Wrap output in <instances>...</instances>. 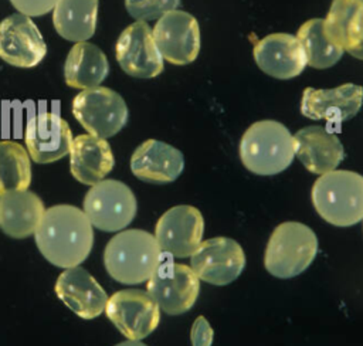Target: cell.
<instances>
[{"label": "cell", "mask_w": 363, "mask_h": 346, "mask_svg": "<svg viewBox=\"0 0 363 346\" xmlns=\"http://www.w3.org/2000/svg\"><path fill=\"white\" fill-rule=\"evenodd\" d=\"M92 227L84 210L57 204L45 208L34 238L48 262L67 269L78 267L89 255L94 244Z\"/></svg>", "instance_id": "cell-1"}, {"label": "cell", "mask_w": 363, "mask_h": 346, "mask_svg": "<svg viewBox=\"0 0 363 346\" xmlns=\"http://www.w3.org/2000/svg\"><path fill=\"white\" fill-rule=\"evenodd\" d=\"M162 261V250L153 234L139 228L115 234L104 251V265L118 282L136 285L147 281Z\"/></svg>", "instance_id": "cell-2"}, {"label": "cell", "mask_w": 363, "mask_h": 346, "mask_svg": "<svg viewBox=\"0 0 363 346\" xmlns=\"http://www.w3.org/2000/svg\"><path fill=\"white\" fill-rule=\"evenodd\" d=\"M295 157L294 136L277 121L252 123L240 140V159L245 169L259 176H272L289 167Z\"/></svg>", "instance_id": "cell-3"}, {"label": "cell", "mask_w": 363, "mask_h": 346, "mask_svg": "<svg viewBox=\"0 0 363 346\" xmlns=\"http://www.w3.org/2000/svg\"><path fill=\"white\" fill-rule=\"evenodd\" d=\"M312 204L329 224L349 227L363 220V176L352 170L320 174L312 186Z\"/></svg>", "instance_id": "cell-4"}, {"label": "cell", "mask_w": 363, "mask_h": 346, "mask_svg": "<svg viewBox=\"0 0 363 346\" xmlns=\"http://www.w3.org/2000/svg\"><path fill=\"white\" fill-rule=\"evenodd\" d=\"M318 238L311 227L299 221H284L268 240L264 265L277 278H292L303 272L315 260Z\"/></svg>", "instance_id": "cell-5"}, {"label": "cell", "mask_w": 363, "mask_h": 346, "mask_svg": "<svg viewBox=\"0 0 363 346\" xmlns=\"http://www.w3.org/2000/svg\"><path fill=\"white\" fill-rule=\"evenodd\" d=\"M138 203L129 186L106 179L91 186L84 197V213L91 224L106 233H116L132 223Z\"/></svg>", "instance_id": "cell-6"}, {"label": "cell", "mask_w": 363, "mask_h": 346, "mask_svg": "<svg viewBox=\"0 0 363 346\" xmlns=\"http://www.w3.org/2000/svg\"><path fill=\"white\" fill-rule=\"evenodd\" d=\"M72 115L89 135L106 139L126 125L128 106L118 92L98 85L75 95Z\"/></svg>", "instance_id": "cell-7"}, {"label": "cell", "mask_w": 363, "mask_h": 346, "mask_svg": "<svg viewBox=\"0 0 363 346\" xmlns=\"http://www.w3.org/2000/svg\"><path fill=\"white\" fill-rule=\"evenodd\" d=\"M146 289L164 313L182 315L196 303L200 279L184 264L160 261L157 269L147 279Z\"/></svg>", "instance_id": "cell-8"}, {"label": "cell", "mask_w": 363, "mask_h": 346, "mask_svg": "<svg viewBox=\"0 0 363 346\" xmlns=\"http://www.w3.org/2000/svg\"><path fill=\"white\" fill-rule=\"evenodd\" d=\"M105 313L118 330L130 340L149 336L160 322V308L142 289H122L108 298Z\"/></svg>", "instance_id": "cell-9"}, {"label": "cell", "mask_w": 363, "mask_h": 346, "mask_svg": "<svg viewBox=\"0 0 363 346\" xmlns=\"http://www.w3.org/2000/svg\"><path fill=\"white\" fill-rule=\"evenodd\" d=\"M245 267L242 247L233 238L214 237L201 241L190 255V268L199 279L211 285H227Z\"/></svg>", "instance_id": "cell-10"}, {"label": "cell", "mask_w": 363, "mask_h": 346, "mask_svg": "<svg viewBox=\"0 0 363 346\" xmlns=\"http://www.w3.org/2000/svg\"><path fill=\"white\" fill-rule=\"evenodd\" d=\"M153 40L160 55L174 65L193 62L200 51V27L194 16L172 10L157 18Z\"/></svg>", "instance_id": "cell-11"}, {"label": "cell", "mask_w": 363, "mask_h": 346, "mask_svg": "<svg viewBox=\"0 0 363 346\" xmlns=\"http://www.w3.org/2000/svg\"><path fill=\"white\" fill-rule=\"evenodd\" d=\"M204 218L199 208L180 204L164 211L156 223L155 238L162 252L176 257H190L201 242Z\"/></svg>", "instance_id": "cell-12"}, {"label": "cell", "mask_w": 363, "mask_h": 346, "mask_svg": "<svg viewBox=\"0 0 363 346\" xmlns=\"http://www.w3.org/2000/svg\"><path fill=\"white\" fill-rule=\"evenodd\" d=\"M115 55L121 68L135 78L149 79L163 71V57L146 21H135L121 33Z\"/></svg>", "instance_id": "cell-13"}, {"label": "cell", "mask_w": 363, "mask_h": 346, "mask_svg": "<svg viewBox=\"0 0 363 346\" xmlns=\"http://www.w3.org/2000/svg\"><path fill=\"white\" fill-rule=\"evenodd\" d=\"M47 54L45 41L34 21L21 13L0 21V58L17 68H33Z\"/></svg>", "instance_id": "cell-14"}, {"label": "cell", "mask_w": 363, "mask_h": 346, "mask_svg": "<svg viewBox=\"0 0 363 346\" xmlns=\"http://www.w3.org/2000/svg\"><path fill=\"white\" fill-rule=\"evenodd\" d=\"M363 105V88L356 84H343L330 89L305 88L301 112L303 116L329 123H340L353 118Z\"/></svg>", "instance_id": "cell-15"}, {"label": "cell", "mask_w": 363, "mask_h": 346, "mask_svg": "<svg viewBox=\"0 0 363 346\" xmlns=\"http://www.w3.org/2000/svg\"><path fill=\"white\" fill-rule=\"evenodd\" d=\"M24 142L35 163H51L69 153L72 135L67 121L61 116L41 112L28 119Z\"/></svg>", "instance_id": "cell-16"}, {"label": "cell", "mask_w": 363, "mask_h": 346, "mask_svg": "<svg viewBox=\"0 0 363 346\" xmlns=\"http://www.w3.org/2000/svg\"><path fill=\"white\" fill-rule=\"evenodd\" d=\"M54 289L60 301L82 319H94L105 312L108 302L105 289L81 267L62 271Z\"/></svg>", "instance_id": "cell-17"}, {"label": "cell", "mask_w": 363, "mask_h": 346, "mask_svg": "<svg viewBox=\"0 0 363 346\" xmlns=\"http://www.w3.org/2000/svg\"><path fill=\"white\" fill-rule=\"evenodd\" d=\"M254 60L261 71L278 79L295 78L306 65L299 40L286 33H274L261 38L254 47Z\"/></svg>", "instance_id": "cell-18"}, {"label": "cell", "mask_w": 363, "mask_h": 346, "mask_svg": "<svg viewBox=\"0 0 363 346\" xmlns=\"http://www.w3.org/2000/svg\"><path fill=\"white\" fill-rule=\"evenodd\" d=\"M183 167V153L174 146L156 139L142 142L130 157L132 173L147 183H172L182 174Z\"/></svg>", "instance_id": "cell-19"}, {"label": "cell", "mask_w": 363, "mask_h": 346, "mask_svg": "<svg viewBox=\"0 0 363 346\" xmlns=\"http://www.w3.org/2000/svg\"><path fill=\"white\" fill-rule=\"evenodd\" d=\"M295 156L306 170L325 174L337 167L345 157L339 138L323 126H306L294 135Z\"/></svg>", "instance_id": "cell-20"}, {"label": "cell", "mask_w": 363, "mask_h": 346, "mask_svg": "<svg viewBox=\"0 0 363 346\" xmlns=\"http://www.w3.org/2000/svg\"><path fill=\"white\" fill-rule=\"evenodd\" d=\"M115 157L106 139L92 135H78L69 147L71 174L84 184L92 186L113 169Z\"/></svg>", "instance_id": "cell-21"}, {"label": "cell", "mask_w": 363, "mask_h": 346, "mask_svg": "<svg viewBox=\"0 0 363 346\" xmlns=\"http://www.w3.org/2000/svg\"><path fill=\"white\" fill-rule=\"evenodd\" d=\"M45 208L41 199L28 190L7 191L0 196V228L13 238L35 233Z\"/></svg>", "instance_id": "cell-22"}, {"label": "cell", "mask_w": 363, "mask_h": 346, "mask_svg": "<svg viewBox=\"0 0 363 346\" xmlns=\"http://www.w3.org/2000/svg\"><path fill=\"white\" fill-rule=\"evenodd\" d=\"M109 72L104 51L88 41H79L69 50L64 64L65 84L71 88L88 89L98 86Z\"/></svg>", "instance_id": "cell-23"}, {"label": "cell", "mask_w": 363, "mask_h": 346, "mask_svg": "<svg viewBox=\"0 0 363 346\" xmlns=\"http://www.w3.org/2000/svg\"><path fill=\"white\" fill-rule=\"evenodd\" d=\"M323 30L328 40L350 51L363 40V1L362 0H332Z\"/></svg>", "instance_id": "cell-24"}, {"label": "cell", "mask_w": 363, "mask_h": 346, "mask_svg": "<svg viewBox=\"0 0 363 346\" xmlns=\"http://www.w3.org/2000/svg\"><path fill=\"white\" fill-rule=\"evenodd\" d=\"M98 0H58L52 9L57 33L74 43L86 41L96 28Z\"/></svg>", "instance_id": "cell-25"}, {"label": "cell", "mask_w": 363, "mask_h": 346, "mask_svg": "<svg viewBox=\"0 0 363 346\" xmlns=\"http://www.w3.org/2000/svg\"><path fill=\"white\" fill-rule=\"evenodd\" d=\"M296 38L303 48L306 64L316 69H325L335 65L343 54L340 47L328 40L322 18H311L305 21L299 27Z\"/></svg>", "instance_id": "cell-26"}, {"label": "cell", "mask_w": 363, "mask_h": 346, "mask_svg": "<svg viewBox=\"0 0 363 346\" xmlns=\"http://www.w3.org/2000/svg\"><path fill=\"white\" fill-rule=\"evenodd\" d=\"M31 183L28 152L17 142L0 140V196L7 191L27 190Z\"/></svg>", "instance_id": "cell-27"}, {"label": "cell", "mask_w": 363, "mask_h": 346, "mask_svg": "<svg viewBox=\"0 0 363 346\" xmlns=\"http://www.w3.org/2000/svg\"><path fill=\"white\" fill-rule=\"evenodd\" d=\"M180 0H125L128 13L138 21L160 18L167 11L176 10Z\"/></svg>", "instance_id": "cell-28"}, {"label": "cell", "mask_w": 363, "mask_h": 346, "mask_svg": "<svg viewBox=\"0 0 363 346\" xmlns=\"http://www.w3.org/2000/svg\"><path fill=\"white\" fill-rule=\"evenodd\" d=\"M13 7L18 10V13L28 16V17H37L47 14L54 9L58 0H10Z\"/></svg>", "instance_id": "cell-29"}, {"label": "cell", "mask_w": 363, "mask_h": 346, "mask_svg": "<svg viewBox=\"0 0 363 346\" xmlns=\"http://www.w3.org/2000/svg\"><path fill=\"white\" fill-rule=\"evenodd\" d=\"M214 337L213 328L204 316H197L191 326L190 339L193 346H211Z\"/></svg>", "instance_id": "cell-30"}, {"label": "cell", "mask_w": 363, "mask_h": 346, "mask_svg": "<svg viewBox=\"0 0 363 346\" xmlns=\"http://www.w3.org/2000/svg\"><path fill=\"white\" fill-rule=\"evenodd\" d=\"M350 55H353L354 58H359V60H363V40L360 41V44L354 48H352L350 51H347Z\"/></svg>", "instance_id": "cell-31"}, {"label": "cell", "mask_w": 363, "mask_h": 346, "mask_svg": "<svg viewBox=\"0 0 363 346\" xmlns=\"http://www.w3.org/2000/svg\"><path fill=\"white\" fill-rule=\"evenodd\" d=\"M115 346H147V345L142 343L140 340H130V339H128V340L121 342V343H118V345H115Z\"/></svg>", "instance_id": "cell-32"}, {"label": "cell", "mask_w": 363, "mask_h": 346, "mask_svg": "<svg viewBox=\"0 0 363 346\" xmlns=\"http://www.w3.org/2000/svg\"><path fill=\"white\" fill-rule=\"evenodd\" d=\"M362 1H363V0H362Z\"/></svg>", "instance_id": "cell-33"}]
</instances>
